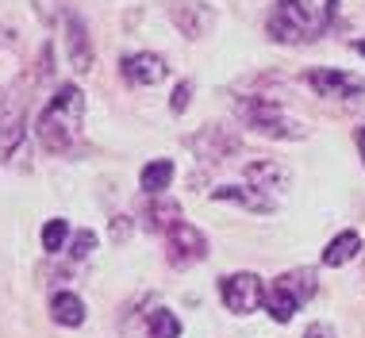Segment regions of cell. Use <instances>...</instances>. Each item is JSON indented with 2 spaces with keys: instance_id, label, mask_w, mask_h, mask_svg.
<instances>
[{
  "instance_id": "obj_1",
  "label": "cell",
  "mask_w": 365,
  "mask_h": 338,
  "mask_svg": "<svg viewBox=\"0 0 365 338\" xmlns=\"http://www.w3.org/2000/svg\"><path fill=\"white\" fill-rule=\"evenodd\" d=\"M81 119H85V93L77 85H62L38 116V143L51 154H66L77 143Z\"/></svg>"
},
{
  "instance_id": "obj_2",
  "label": "cell",
  "mask_w": 365,
  "mask_h": 338,
  "mask_svg": "<svg viewBox=\"0 0 365 338\" xmlns=\"http://www.w3.org/2000/svg\"><path fill=\"white\" fill-rule=\"evenodd\" d=\"M327 27V16H319L308 0H277L269 16V39L277 43H304Z\"/></svg>"
},
{
  "instance_id": "obj_3",
  "label": "cell",
  "mask_w": 365,
  "mask_h": 338,
  "mask_svg": "<svg viewBox=\"0 0 365 338\" xmlns=\"http://www.w3.org/2000/svg\"><path fill=\"white\" fill-rule=\"evenodd\" d=\"M235 112H239V119L250 131L269 135V138H304L308 135V127H304L300 119L281 116V108L273 101H265V96H250V101H242Z\"/></svg>"
},
{
  "instance_id": "obj_4",
  "label": "cell",
  "mask_w": 365,
  "mask_h": 338,
  "mask_svg": "<svg viewBox=\"0 0 365 338\" xmlns=\"http://www.w3.org/2000/svg\"><path fill=\"white\" fill-rule=\"evenodd\" d=\"M220 292H223L227 312H235V315H250L258 304H265V288H262V281L254 273H231V277H223Z\"/></svg>"
},
{
  "instance_id": "obj_5",
  "label": "cell",
  "mask_w": 365,
  "mask_h": 338,
  "mask_svg": "<svg viewBox=\"0 0 365 338\" xmlns=\"http://www.w3.org/2000/svg\"><path fill=\"white\" fill-rule=\"evenodd\" d=\"M27 127H24V108L8 88H0V162H12L16 150L24 146Z\"/></svg>"
},
{
  "instance_id": "obj_6",
  "label": "cell",
  "mask_w": 365,
  "mask_h": 338,
  "mask_svg": "<svg viewBox=\"0 0 365 338\" xmlns=\"http://www.w3.org/2000/svg\"><path fill=\"white\" fill-rule=\"evenodd\" d=\"M165 242H170V262L177 265V270L196 265L204 254H208V238H204V231H200V227H192V223H185V220L165 235Z\"/></svg>"
},
{
  "instance_id": "obj_7",
  "label": "cell",
  "mask_w": 365,
  "mask_h": 338,
  "mask_svg": "<svg viewBox=\"0 0 365 338\" xmlns=\"http://www.w3.org/2000/svg\"><path fill=\"white\" fill-rule=\"evenodd\" d=\"M170 19H173V27L185 39H204L215 27V12L204 4V0H173Z\"/></svg>"
},
{
  "instance_id": "obj_8",
  "label": "cell",
  "mask_w": 365,
  "mask_h": 338,
  "mask_svg": "<svg viewBox=\"0 0 365 338\" xmlns=\"http://www.w3.org/2000/svg\"><path fill=\"white\" fill-rule=\"evenodd\" d=\"M308 85L315 88L319 96H361L365 93V81L361 77H354V73H346V69H312L308 73Z\"/></svg>"
},
{
  "instance_id": "obj_9",
  "label": "cell",
  "mask_w": 365,
  "mask_h": 338,
  "mask_svg": "<svg viewBox=\"0 0 365 338\" xmlns=\"http://www.w3.org/2000/svg\"><path fill=\"white\" fill-rule=\"evenodd\" d=\"M192 154L204 162H223V158L239 154V135H231L227 127H204L200 135H192Z\"/></svg>"
},
{
  "instance_id": "obj_10",
  "label": "cell",
  "mask_w": 365,
  "mask_h": 338,
  "mask_svg": "<svg viewBox=\"0 0 365 338\" xmlns=\"http://www.w3.org/2000/svg\"><path fill=\"white\" fill-rule=\"evenodd\" d=\"M66 54H70V66L77 73H88L93 69V43H88V27L85 19L70 12L66 16Z\"/></svg>"
},
{
  "instance_id": "obj_11",
  "label": "cell",
  "mask_w": 365,
  "mask_h": 338,
  "mask_svg": "<svg viewBox=\"0 0 365 338\" xmlns=\"http://www.w3.org/2000/svg\"><path fill=\"white\" fill-rule=\"evenodd\" d=\"M242 177H246V185L262 188V193H273V188H289V181H292L289 165L273 162V158H254V162H246V165H242Z\"/></svg>"
},
{
  "instance_id": "obj_12",
  "label": "cell",
  "mask_w": 365,
  "mask_h": 338,
  "mask_svg": "<svg viewBox=\"0 0 365 338\" xmlns=\"http://www.w3.org/2000/svg\"><path fill=\"white\" fill-rule=\"evenodd\" d=\"M212 200L239 204V208H246V212H258V215H269L273 208H277L262 188H254V185H220V188H212Z\"/></svg>"
},
{
  "instance_id": "obj_13",
  "label": "cell",
  "mask_w": 365,
  "mask_h": 338,
  "mask_svg": "<svg viewBox=\"0 0 365 338\" xmlns=\"http://www.w3.org/2000/svg\"><path fill=\"white\" fill-rule=\"evenodd\" d=\"M123 77L131 85H158L165 77V58L162 54H150V51L127 54L123 58Z\"/></svg>"
},
{
  "instance_id": "obj_14",
  "label": "cell",
  "mask_w": 365,
  "mask_h": 338,
  "mask_svg": "<svg viewBox=\"0 0 365 338\" xmlns=\"http://www.w3.org/2000/svg\"><path fill=\"white\" fill-rule=\"evenodd\" d=\"M177 223H181V204L177 200H170V196H154V200L146 204V227H150V231L170 235Z\"/></svg>"
},
{
  "instance_id": "obj_15",
  "label": "cell",
  "mask_w": 365,
  "mask_h": 338,
  "mask_svg": "<svg viewBox=\"0 0 365 338\" xmlns=\"http://www.w3.org/2000/svg\"><path fill=\"white\" fill-rule=\"evenodd\" d=\"M358 254H361V235L358 231H342L339 238H331V242H327V250H323V265L339 270V265L354 262Z\"/></svg>"
},
{
  "instance_id": "obj_16",
  "label": "cell",
  "mask_w": 365,
  "mask_h": 338,
  "mask_svg": "<svg viewBox=\"0 0 365 338\" xmlns=\"http://www.w3.org/2000/svg\"><path fill=\"white\" fill-rule=\"evenodd\" d=\"M173 173H177V169H173V162H170V158H158V162L143 165V173H139V185H143L150 196H162L165 188H170Z\"/></svg>"
},
{
  "instance_id": "obj_17",
  "label": "cell",
  "mask_w": 365,
  "mask_h": 338,
  "mask_svg": "<svg viewBox=\"0 0 365 338\" xmlns=\"http://www.w3.org/2000/svg\"><path fill=\"white\" fill-rule=\"evenodd\" d=\"M51 312H54V323H62V327H81L85 323V304H81V296H73V292H58L51 300Z\"/></svg>"
},
{
  "instance_id": "obj_18",
  "label": "cell",
  "mask_w": 365,
  "mask_h": 338,
  "mask_svg": "<svg viewBox=\"0 0 365 338\" xmlns=\"http://www.w3.org/2000/svg\"><path fill=\"white\" fill-rule=\"evenodd\" d=\"M296 307H300V300H296V296H292V292H289V288H284L281 281L273 285L269 292H265V312H269L277 323H289L292 315H296Z\"/></svg>"
},
{
  "instance_id": "obj_19",
  "label": "cell",
  "mask_w": 365,
  "mask_h": 338,
  "mask_svg": "<svg viewBox=\"0 0 365 338\" xmlns=\"http://www.w3.org/2000/svg\"><path fill=\"white\" fill-rule=\"evenodd\" d=\"M281 285L304 304V300H308V296L315 292V270H292V273L281 277Z\"/></svg>"
},
{
  "instance_id": "obj_20",
  "label": "cell",
  "mask_w": 365,
  "mask_h": 338,
  "mask_svg": "<svg viewBox=\"0 0 365 338\" xmlns=\"http://www.w3.org/2000/svg\"><path fill=\"white\" fill-rule=\"evenodd\" d=\"M66 238H70V223L66 220H46V227H43V250L46 254H58L66 246Z\"/></svg>"
},
{
  "instance_id": "obj_21",
  "label": "cell",
  "mask_w": 365,
  "mask_h": 338,
  "mask_svg": "<svg viewBox=\"0 0 365 338\" xmlns=\"http://www.w3.org/2000/svg\"><path fill=\"white\" fill-rule=\"evenodd\" d=\"M181 334V319L173 312H154L150 315V338H177Z\"/></svg>"
},
{
  "instance_id": "obj_22",
  "label": "cell",
  "mask_w": 365,
  "mask_h": 338,
  "mask_svg": "<svg viewBox=\"0 0 365 338\" xmlns=\"http://www.w3.org/2000/svg\"><path fill=\"white\" fill-rule=\"evenodd\" d=\"M35 16L43 19L46 27H54L70 16V8H66V0H35Z\"/></svg>"
},
{
  "instance_id": "obj_23",
  "label": "cell",
  "mask_w": 365,
  "mask_h": 338,
  "mask_svg": "<svg viewBox=\"0 0 365 338\" xmlns=\"http://www.w3.org/2000/svg\"><path fill=\"white\" fill-rule=\"evenodd\" d=\"M93 250H96V235H93V231H77L73 242H70V254H73V257H88Z\"/></svg>"
},
{
  "instance_id": "obj_24",
  "label": "cell",
  "mask_w": 365,
  "mask_h": 338,
  "mask_svg": "<svg viewBox=\"0 0 365 338\" xmlns=\"http://www.w3.org/2000/svg\"><path fill=\"white\" fill-rule=\"evenodd\" d=\"M189 101H192V85H189V81H181V85L173 88L170 108H173V112H185V108H189Z\"/></svg>"
},
{
  "instance_id": "obj_25",
  "label": "cell",
  "mask_w": 365,
  "mask_h": 338,
  "mask_svg": "<svg viewBox=\"0 0 365 338\" xmlns=\"http://www.w3.org/2000/svg\"><path fill=\"white\" fill-rule=\"evenodd\" d=\"M304 338H334V327L331 323H312L308 331H304Z\"/></svg>"
},
{
  "instance_id": "obj_26",
  "label": "cell",
  "mask_w": 365,
  "mask_h": 338,
  "mask_svg": "<svg viewBox=\"0 0 365 338\" xmlns=\"http://www.w3.org/2000/svg\"><path fill=\"white\" fill-rule=\"evenodd\" d=\"M112 235H115V238H127V235H131V223H127L123 215H120V220L112 223Z\"/></svg>"
},
{
  "instance_id": "obj_27",
  "label": "cell",
  "mask_w": 365,
  "mask_h": 338,
  "mask_svg": "<svg viewBox=\"0 0 365 338\" xmlns=\"http://www.w3.org/2000/svg\"><path fill=\"white\" fill-rule=\"evenodd\" d=\"M358 150H361V162H365V127H358Z\"/></svg>"
}]
</instances>
